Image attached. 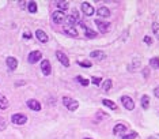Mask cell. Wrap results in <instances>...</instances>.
<instances>
[{
  "mask_svg": "<svg viewBox=\"0 0 159 139\" xmlns=\"http://www.w3.org/2000/svg\"><path fill=\"white\" fill-rule=\"evenodd\" d=\"M56 6L58 8V11H65L68 10V6H70V2H56Z\"/></svg>",
  "mask_w": 159,
  "mask_h": 139,
  "instance_id": "ffe728a7",
  "label": "cell"
},
{
  "mask_svg": "<svg viewBox=\"0 0 159 139\" xmlns=\"http://www.w3.org/2000/svg\"><path fill=\"white\" fill-rule=\"evenodd\" d=\"M11 121L14 124H18V126H22V124H26L27 121V116L23 113H15L11 116Z\"/></svg>",
  "mask_w": 159,
  "mask_h": 139,
  "instance_id": "3957f363",
  "label": "cell"
},
{
  "mask_svg": "<svg viewBox=\"0 0 159 139\" xmlns=\"http://www.w3.org/2000/svg\"><path fill=\"white\" fill-rule=\"evenodd\" d=\"M80 26H82V29L84 30V34H86V37H88V38H95V37H97V33L94 32V30L88 29V27L86 26L84 23H80Z\"/></svg>",
  "mask_w": 159,
  "mask_h": 139,
  "instance_id": "2e32d148",
  "label": "cell"
},
{
  "mask_svg": "<svg viewBox=\"0 0 159 139\" xmlns=\"http://www.w3.org/2000/svg\"><path fill=\"white\" fill-rule=\"evenodd\" d=\"M141 106L144 108V109H148V106H150V97L148 96H143L141 97Z\"/></svg>",
  "mask_w": 159,
  "mask_h": 139,
  "instance_id": "d4e9b609",
  "label": "cell"
},
{
  "mask_svg": "<svg viewBox=\"0 0 159 139\" xmlns=\"http://www.w3.org/2000/svg\"><path fill=\"white\" fill-rule=\"evenodd\" d=\"M91 82L94 83V85L99 86V85L102 83V79H101V78H97V76H92V78H91Z\"/></svg>",
  "mask_w": 159,
  "mask_h": 139,
  "instance_id": "4dcf8cb0",
  "label": "cell"
},
{
  "mask_svg": "<svg viewBox=\"0 0 159 139\" xmlns=\"http://www.w3.org/2000/svg\"><path fill=\"white\" fill-rule=\"evenodd\" d=\"M63 33L67 34V36H70V37H78V32H76V29H75V27H68V26H65Z\"/></svg>",
  "mask_w": 159,
  "mask_h": 139,
  "instance_id": "ac0fdd59",
  "label": "cell"
},
{
  "mask_svg": "<svg viewBox=\"0 0 159 139\" xmlns=\"http://www.w3.org/2000/svg\"><path fill=\"white\" fill-rule=\"evenodd\" d=\"M23 38H29V40H30V38H32V34H30L29 32H25V33H23Z\"/></svg>",
  "mask_w": 159,
  "mask_h": 139,
  "instance_id": "e575fe53",
  "label": "cell"
},
{
  "mask_svg": "<svg viewBox=\"0 0 159 139\" xmlns=\"http://www.w3.org/2000/svg\"><path fill=\"white\" fill-rule=\"evenodd\" d=\"M27 10H29V12L36 14L37 12V3L36 2H27Z\"/></svg>",
  "mask_w": 159,
  "mask_h": 139,
  "instance_id": "cb8c5ba5",
  "label": "cell"
},
{
  "mask_svg": "<svg viewBox=\"0 0 159 139\" xmlns=\"http://www.w3.org/2000/svg\"><path fill=\"white\" fill-rule=\"evenodd\" d=\"M27 6V2H19V7H22V8H25Z\"/></svg>",
  "mask_w": 159,
  "mask_h": 139,
  "instance_id": "d590c367",
  "label": "cell"
},
{
  "mask_svg": "<svg viewBox=\"0 0 159 139\" xmlns=\"http://www.w3.org/2000/svg\"><path fill=\"white\" fill-rule=\"evenodd\" d=\"M56 57H57V60L64 65V67H68V65H70V59H68L67 55L63 53L61 51H57L56 52Z\"/></svg>",
  "mask_w": 159,
  "mask_h": 139,
  "instance_id": "9c48e42d",
  "label": "cell"
},
{
  "mask_svg": "<svg viewBox=\"0 0 159 139\" xmlns=\"http://www.w3.org/2000/svg\"><path fill=\"white\" fill-rule=\"evenodd\" d=\"M102 104H103V105H105V106H108L109 109H112V110H116V109H117L116 102L110 101V100H102Z\"/></svg>",
  "mask_w": 159,
  "mask_h": 139,
  "instance_id": "603a6c76",
  "label": "cell"
},
{
  "mask_svg": "<svg viewBox=\"0 0 159 139\" xmlns=\"http://www.w3.org/2000/svg\"><path fill=\"white\" fill-rule=\"evenodd\" d=\"M121 102H122L124 108H127L128 110H133V108H135V102H133V100L131 98V97H128V96H122V97H121Z\"/></svg>",
  "mask_w": 159,
  "mask_h": 139,
  "instance_id": "52a82bcc",
  "label": "cell"
},
{
  "mask_svg": "<svg viewBox=\"0 0 159 139\" xmlns=\"http://www.w3.org/2000/svg\"><path fill=\"white\" fill-rule=\"evenodd\" d=\"M84 139H91V138H84Z\"/></svg>",
  "mask_w": 159,
  "mask_h": 139,
  "instance_id": "74e56055",
  "label": "cell"
},
{
  "mask_svg": "<svg viewBox=\"0 0 159 139\" xmlns=\"http://www.w3.org/2000/svg\"><path fill=\"white\" fill-rule=\"evenodd\" d=\"M153 32H154V36L159 40V23L158 22H154L153 23Z\"/></svg>",
  "mask_w": 159,
  "mask_h": 139,
  "instance_id": "4316f807",
  "label": "cell"
},
{
  "mask_svg": "<svg viewBox=\"0 0 159 139\" xmlns=\"http://www.w3.org/2000/svg\"><path fill=\"white\" fill-rule=\"evenodd\" d=\"M78 64L80 65V67H84V68H90L91 67V61H88V60H83V61H78Z\"/></svg>",
  "mask_w": 159,
  "mask_h": 139,
  "instance_id": "f1b7e54d",
  "label": "cell"
},
{
  "mask_svg": "<svg viewBox=\"0 0 159 139\" xmlns=\"http://www.w3.org/2000/svg\"><path fill=\"white\" fill-rule=\"evenodd\" d=\"M6 63H7V67H8L11 71H14V70H16V67H18V60H16L15 57H7V60H6Z\"/></svg>",
  "mask_w": 159,
  "mask_h": 139,
  "instance_id": "7c38bea8",
  "label": "cell"
},
{
  "mask_svg": "<svg viewBox=\"0 0 159 139\" xmlns=\"http://www.w3.org/2000/svg\"><path fill=\"white\" fill-rule=\"evenodd\" d=\"M63 104H64V106L67 108L68 110H76L78 108H79V102L76 101V100H74V98H71V97H64L63 98Z\"/></svg>",
  "mask_w": 159,
  "mask_h": 139,
  "instance_id": "6da1fadb",
  "label": "cell"
},
{
  "mask_svg": "<svg viewBox=\"0 0 159 139\" xmlns=\"http://www.w3.org/2000/svg\"><path fill=\"white\" fill-rule=\"evenodd\" d=\"M82 11L86 16H91V15H94V7L90 4L88 2H83L82 3Z\"/></svg>",
  "mask_w": 159,
  "mask_h": 139,
  "instance_id": "8992f818",
  "label": "cell"
},
{
  "mask_svg": "<svg viewBox=\"0 0 159 139\" xmlns=\"http://www.w3.org/2000/svg\"><path fill=\"white\" fill-rule=\"evenodd\" d=\"M95 25H97V27H98V30L101 33H108L109 30H110V23L108 22V20H99V19H97L95 20Z\"/></svg>",
  "mask_w": 159,
  "mask_h": 139,
  "instance_id": "5b68a950",
  "label": "cell"
},
{
  "mask_svg": "<svg viewBox=\"0 0 159 139\" xmlns=\"http://www.w3.org/2000/svg\"><path fill=\"white\" fill-rule=\"evenodd\" d=\"M36 37H37V40H38L40 43H42V44L48 43V36H46V33H45L44 30H41V29L37 30V32H36Z\"/></svg>",
  "mask_w": 159,
  "mask_h": 139,
  "instance_id": "4fadbf2b",
  "label": "cell"
},
{
  "mask_svg": "<svg viewBox=\"0 0 159 139\" xmlns=\"http://www.w3.org/2000/svg\"><path fill=\"white\" fill-rule=\"evenodd\" d=\"M41 57H42V53H41L40 51H33L29 53V59H27V60H29L30 64H34V63H37V61H40Z\"/></svg>",
  "mask_w": 159,
  "mask_h": 139,
  "instance_id": "ba28073f",
  "label": "cell"
},
{
  "mask_svg": "<svg viewBox=\"0 0 159 139\" xmlns=\"http://www.w3.org/2000/svg\"><path fill=\"white\" fill-rule=\"evenodd\" d=\"M143 75H144V78H148V76H150V70H148V68H144L143 70Z\"/></svg>",
  "mask_w": 159,
  "mask_h": 139,
  "instance_id": "836d02e7",
  "label": "cell"
},
{
  "mask_svg": "<svg viewBox=\"0 0 159 139\" xmlns=\"http://www.w3.org/2000/svg\"><path fill=\"white\" fill-rule=\"evenodd\" d=\"M150 139H153V138H150Z\"/></svg>",
  "mask_w": 159,
  "mask_h": 139,
  "instance_id": "f35d334b",
  "label": "cell"
},
{
  "mask_svg": "<svg viewBox=\"0 0 159 139\" xmlns=\"http://www.w3.org/2000/svg\"><path fill=\"white\" fill-rule=\"evenodd\" d=\"M97 14H98L99 16H102V18H109L110 16V11L106 7H99V8L97 10Z\"/></svg>",
  "mask_w": 159,
  "mask_h": 139,
  "instance_id": "e0dca14e",
  "label": "cell"
},
{
  "mask_svg": "<svg viewBox=\"0 0 159 139\" xmlns=\"http://www.w3.org/2000/svg\"><path fill=\"white\" fill-rule=\"evenodd\" d=\"M90 56L92 59H95V60H103V59L106 57V55H105V52H102V51H92L91 53H90Z\"/></svg>",
  "mask_w": 159,
  "mask_h": 139,
  "instance_id": "9a60e30c",
  "label": "cell"
},
{
  "mask_svg": "<svg viewBox=\"0 0 159 139\" xmlns=\"http://www.w3.org/2000/svg\"><path fill=\"white\" fill-rule=\"evenodd\" d=\"M144 43H146L147 45H151V44H153V38H151L150 36H146V37H144Z\"/></svg>",
  "mask_w": 159,
  "mask_h": 139,
  "instance_id": "d6a6232c",
  "label": "cell"
},
{
  "mask_svg": "<svg viewBox=\"0 0 159 139\" xmlns=\"http://www.w3.org/2000/svg\"><path fill=\"white\" fill-rule=\"evenodd\" d=\"M125 132H127V126H125V124H121V123L116 124L114 128H113V134H114L116 137H117V135H124Z\"/></svg>",
  "mask_w": 159,
  "mask_h": 139,
  "instance_id": "8fae6325",
  "label": "cell"
},
{
  "mask_svg": "<svg viewBox=\"0 0 159 139\" xmlns=\"http://www.w3.org/2000/svg\"><path fill=\"white\" fill-rule=\"evenodd\" d=\"M65 23H67L68 27H74L76 23H80L79 22V14H78L76 10H74L71 15H68L67 18H65Z\"/></svg>",
  "mask_w": 159,
  "mask_h": 139,
  "instance_id": "7a4b0ae2",
  "label": "cell"
},
{
  "mask_svg": "<svg viewBox=\"0 0 159 139\" xmlns=\"http://www.w3.org/2000/svg\"><path fill=\"white\" fill-rule=\"evenodd\" d=\"M10 105V102H8V100H7V97L6 96H3V94H0V109H7Z\"/></svg>",
  "mask_w": 159,
  "mask_h": 139,
  "instance_id": "d6986e66",
  "label": "cell"
},
{
  "mask_svg": "<svg viewBox=\"0 0 159 139\" xmlns=\"http://www.w3.org/2000/svg\"><path fill=\"white\" fill-rule=\"evenodd\" d=\"M136 138H137V132H129L122 135V139H136Z\"/></svg>",
  "mask_w": 159,
  "mask_h": 139,
  "instance_id": "83f0119b",
  "label": "cell"
},
{
  "mask_svg": "<svg viewBox=\"0 0 159 139\" xmlns=\"http://www.w3.org/2000/svg\"><path fill=\"white\" fill-rule=\"evenodd\" d=\"M112 86H113V82H112V79H106V81H103L101 83V87L105 90V92H108V90L112 89Z\"/></svg>",
  "mask_w": 159,
  "mask_h": 139,
  "instance_id": "7402d4cb",
  "label": "cell"
},
{
  "mask_svg": "<svg viewBox=\"0 0 159 139\" xmlns=\"http://www.w3.org/2000/svg\"><path fill=\"white\" fill-rule=\"evenodd\" d=\"M65 18H67L65 14L63 11H58V10L52 14V20H53L56 25H61L63 22H65Z\"/></svg>",
  "mask_w": 159,
  "mask_h": 139,
  "instance_id": "277c9868",
  "label": "cell"
},
{
  "mask_svg": "<svg viewBox=\"0 0 159 139\" xmlns=\"http://www.w3.org/2000/svg\"><path fill=\"white\" fill-rule=\"evenodd\" d=\"M140 64H141L140 59H137V60H133L132 64L128 65V70H129V71H136L137 68H140Z\"/></svg>",
  "mask_w": 159,
  "mask_h": 139,
  "instance_id": "44dd1931",
  "label": "cell"
},
{
  "mask_svg": "<svg viewBox=\"0 0 159 139\" xmlns=\"http://www.w3.org/2000/svg\"><path fill=\"white\" fill-rule=\"evenodd\" d=\"M154 94H155V97H158V98H159V86L154 90Z\"/></svg>",
  "mask_w": 159,
  "mask_h": 139,
  "instance_id": "8d00e7d4",
  "label": "cell"
},
{
  "mask_svg": "<svg viewBox=\"0 0 159 139\" xmlns=\"http://www.w3.org/2000/svg\"><path fill=\"white\" fill-rule=\"evenodd\" d=\"M78 82L79 83H80V85L82 86H88V81H87V79H84V78H82V76H78Z\"/></svg>",
  "mask_w": 159,
  "mask_h": 139,
  "instance_id": "f546056e",
  "label": "cell"
},
{
  "mask_svg": "<svg viewBox=\"0 0 159 139\" xmlns=\"http://www.w3.org/2000/svg\"><path fill=\"white\" fill-rule=\"evenodd\" d=\"M150 65L153 68H155V70H159V59L158 57H153L150 60Z\"/></svg>",
  "mask_w": 159,
  "mask_h": 139,
  "instance_id": "484cf974",
  "label": "cell"
},
{
  "mask_svg": "<svg viewBox=\"0 0 159 139\" xmlns=\"http://www.w3.org/2000/svg\"><path fill=\"white\" fill-rule=\"evenodd\" d=\"M6 127H7V121H6L4 119H3L2 116H0V131H3Z\"/></svg>",
  "mask_w": 159,
  "mask_h": 139,
  "instance_id": "1f68e13d",
  "label": "cell"
},
{
  "mask_svg": "<svg viewBox=\"0 0 159 139\" xmlns=\"http://www.w3.org/2000/svg\"><path fill=\"white\" fill-rule=\"evenodd\" d=\"M27 106L32 110H36V112L41 110V104L37 101V100H29V101H27Z\"/></svg>",
  "mask_w": 159,
  "mask_h": 139,
  "instance_id": "5bb4252c",
  "label": "cell"
},
{
  "mask_svg": "<svg viewBox=\"0 0 159 139\" xmlns=\"http://www.w3.org/2000/svg\"><path fill=\"white\" fill-rule=\"evenodd\" d=\"M41 71L45 76L50 75V71H52V67H50V63L49 60H42L41 61Z\"/></svg>",
  "mask_w": 159,
  "mask_h": 139,
  "instance_id": "30bf717a",
  "label": "cell"
}]
</instances>
